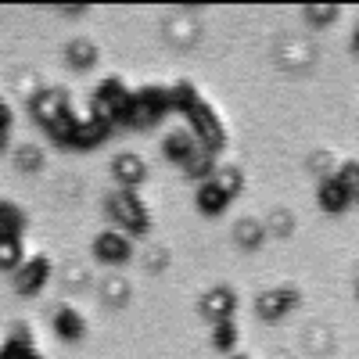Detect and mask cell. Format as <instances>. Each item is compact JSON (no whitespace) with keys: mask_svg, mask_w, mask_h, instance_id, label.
I'll list each match as a JSON object with an SVG mask.
<instances>
[{"mask_svg":"<svg viewBox=\"0 0 359 359\" xmlns=\"http://www.w3.org/2000/svg\"><path fill=\"white\" fill-rule=\"evenodd\" d=\"M187 130L198 137V144L205 147V151H212V155H219L223 147H226V126H223V118H219V111L208 104L205 97H198L187 111Z\"/></svg>","mask_w":359,"mask_h":359,"instance_id":"cell-4","label":"cell"},{"mask_svg":"<svg viewBox=\"0 0 359 359\" xmlns=\"http://www.w3.org/2000/svg\"><path fill=\"white\" fill-rule=\"evenodd\" d=\"M355 294H359V284H355Z\"/></svg>","mask_w":359,"mask_h":359,"instance_id":"cell-32","label":"cell"},{"mask_svg":"<svg viewBox=\"0 0 359 359\" xmlns=\"http://www.w3.org/2000/svg\"><path fill=\"white\" fill-rule=\"evenodd\" d=\"M230 201H233V198L216 184V176H212V180H205V184H198V191H194V208H198L201 216H208V219L219 216Z\"/></svg>","mask_w":359,"mask_h":359,"instance_id":"cell-13","label":"cell"},{"mask_svg":"<svg viewBox=\"0 0 359 359\" xmlns=\"http://www.w3.org/2000/svg\"><path fill=\"white\" fill-rule=\"evenodd\" d=\"M57 11H62V15H69V18H79V15L86 11V4H76V8H57Z\"/></svg>","mask_w":359,"mask_h":359,"instance_id":"cell-29","label":"cell"},{"mask_svg":"<svg viewBox=\"0 0 359 359\" xmlns=\"http://www.w3.org/2000/svg\"><path fill=\"white\" fill-rule=\"evenodd\" d=\"M29 111H33V118L43 130H50L54 123H62V118L72 111V104H69V94L62 86H43L29 97Z\"/></svg>","mask_w":359,"mask_h":359,"instance_id":"cell-6","label":"cell"},{"mask_svg":"<svg viewBox=\"0 0 359 359\" xmlns=\"http://www.w3.org/2000/svg\"><path fill=\"white\" fill-rule=\"evenodd\" d=\"M341 184H345V191H348V198H352V205H359V158H348V162H341V169L334 172Z\"/></svg>","mask_w":359,"mask_h":359,"instance_id":"cell-26","label":"cell"},{"mask_svg":"<svg viewBox=\"0 0 359 359\" xmlns=\"http://www.w3.org/2000/svg\"><path fill=\"white\" fill-rule=\"evenodd\" d=\"M111 176H115L118 187L137 191L144 180H147V162H144L140 155H133V151H123V155L111 158Z\"/></svg>","mask_w":359,"mask_h":359,"instance_id":"cell-11","label":"cell"},{"mask_svg":"<svg viewBox=\"0 0 359 359\" xmlns=\"http://www.w3.org/2000/svg\"><path fill=\"white\" fill-rule=\"evenodd\" d=\"M22 237H0V269L4 273H18L22 266Z\"/></svg>","mask_w":359,"mask_h":359,"instance_id":"cell-22","label":"cell"},{"mask_svg":"<svg viewBox=\"0 0 359 359\" xmlns=\"http://www.w3.org/2000/svg\"><path fill=\"white\" fill-rule=\"evenodd\" d=\"M298 306H302V291L294 284H277V287H266V291L255 294V316L262 323H280Z\"/></svg>","mask_w":359,"mask_h":359,"instance_id":"cell-5","label":"cell"},{"mask_svg":"<svg viewBox=\"0 0 359 359\" xmlns=\"http://www.w3.org/2000/svg\"><path fill=\"white\" fill-rule=\"evenodd\" d=\"M130 104H133V90L118 79V76H108L94 86L90 94V115L104 118L111 126H126V115H130Z\"/></svg>","mask_w":359,"mask_h":359,"instance_id":"cell-3","label":"cell"},{"mask_svg":"<svg viewBox=\"0 0 359 359\" xmlns=\"http://www.w3.org/2000/svg\"><path fill=\"white\" fill-rule=\"evenodd\" d=\"M79 130H83V115H76V111H69L62 123H54L50 130H47V137L57 144V147H79Z\"/></svg>","mask_w":359,"mask_h":359,"instance_id":"cell-15","label":"cell"},{"mask_svg":"<svg viewBox=\"0 0 359 359\" xmlns=\"http://www.w3.org/2000/svg\"><path fill=\"white\" fill-rule=\"evenodd\" d=\"M316 205L327 216H341V212L352 208V198H348V191H345V184L338 176H323L320 187H316Z\"/></svg>","mask_w":359,"mask_h":359,"instance_id":"cell-10","label":"cell"},{"mask_svg":"<svg viewBox=\"0 0 359 359\" xmlns=\"http://www.w3.org/2000/svg\"><path fill=\"white\" fill-rule=\"evenodd\" d=\"M133 237L130 233H123V230H101L97 237H94V259L97 262H104V266H123V262H130V255H133Z\"/></svg>","mask_w":359,"mask_h":359,"instance_id":"cell-8","label":"cell"},{"mask_svg":"<svg viewBox=\"0 0 359 359\" xmlns=\"http://www.w3.org/2000/svg\"><path fill=\"white\" fill-rule=\"evenodd\" d=\"M22 230H25V212L18 205L4 201L0 205V237H22Z\"/></svg>","mask_w":359,"mask_h":359,"instance_id":"cell-20","label":"cell"},{"mask_svg":"<svg viewBox=\"0 0 359 359\" xmlns=\"http://www.w3.org/2000/svg\"><path fill=\"white\" fill-rule=\"evenodd\" d=\"M352 54H359V25L352 29Z\"/></svg>","mask_w":359,"mask_h":359,"instance_id":"cell-30","label":"cell"},{"mask_svg":"<svg viewBox=\"0 0 359 359\" xmlns=\"http://www.w3.org/2000/svg\"><path fill=\"white\" fill-rule=\"evenodd\" d=\"M216 184H219L230 198H237V194L245 191V172L237 169V165H219V169H216Z\"/></svg>","mask_w":359,"mask_h":359,"instance_id":"cell-25","label":"cell"},{"mask_svg":"<svg viewBox=\"0 0 359 359\" xmlns=\"http://www.w3.org/2000/svg\"><path fill=\"white\" fill-rule=\"evenodd\" d=\"M97 57H101V50H97V43H90V40H72L65 47V62L76 72H90V69L97 65Z\"/></svg>","mask_w":359,"mask_h":359,"instance_id":"cell-16","label":"cell"},{"mask_svg":"<svg viewBox=\"0 0 359 359\" xmlns=\"http://www.w3.org/2000/svg\"><path fill=\"white\" fill-rule=\"evenodd\" d=\"M198 151H201V144H198V137L191 130H172V133L162 137V155L172 165H187Z\"/></svg>","mask_w":359,"mask_h":359,"instance_id":"cell-12","label":"cell"},{"mask_svg":"<svg viewBox=\"0 0 359 359\" xmlns=\"http://www.w3.org/2000/svg\"><path fill=\"white\" fill-rule=\"evenodd\" d=\"M0 359H43L33 345V338H29L25 327H18V331L4 341V352H0Z\"/></svg>","mask_w":359,"mask_h":359,"instance_id":"cell-17","label":"cell"},{"mask_svg":"<svg viewBox=\"0 0 359 359\" xmlns=\"http://www.w3.org/2000/svg\"><path fill=\"white\" fill-rule=\"evenodd\" d=\"M169 111H172L169 86L147 83V86L133 90V104H130V115H126V130H140V133H144V130L158 126Z\"/></svg>","mask_w":359,"mask_h":359,"instance_id":"cell-2","label":"cell"},{"mask_svg":"<svg viewBox=\"0 0 359 359\" xmlns=\"http://www.w3.org/2000/svg\"><path fill=\"white\" fill-rule=\"evenodd\" d=\"M338 15H341L338 4H302V18L309 25H331V22H338Z\"/></svg>","mask_w":359,"mask_h":359,"instance_id":"cell-24","label":"cell"},{"mask_svg":"<svg viewBox=\"0 0 359 359\" xmlns=\"http://www.w3.org/2000/svg\"><path fill=\"white\" fill-rule=\"evenodd\" d=\"M233 237H237V245H241V248L255 252V248H262V241H266V226H262L259 219H241V223L233 226Z\"/></svg>","mask_w":359,"mask_h":359,"instance_id":"cell-19","label":"cell"},{"mask_svg":"<svg viewBox=\"0 0 359 359\" xmlns=\"http://www.w3.org/2000/svg\"><path fill=\"white\" fill-rule=\"evenodd\" d=\"M104 212L111 216V223L118 230L130 233V237H147L151 233V208H147L144 198L137 191H130V187L111 191L108 201H104Z\"/></svg>","mask_w":359,"mask_h":359,"instance_id":"cell-1","label":"cell"},{"mask_svg":"<svg viewBox=\"0 0 359 359\" xmlns=\"http://www.w3.org/2000/svg\"><path fill=\"white\" fill-rule=\"evenodd\" d=\"M8 137H11V108L0 104V144L8 147Z\"/></svg>","mask_w":359,"mask_h":359,"instance_id":"cell-28","label":"cell"},{"mask_svg":"<svg viewBox=\"0 0 359 359\" xmlns=\"http://www.w3.org/2000/svg\"><path fill=\"white\" fill-rule=\"evenodd\" d=\"M15 162H18L22 169H29V172H36V169H43V155L36 151L33 144H25V147H15Z\"/></svg>","mask_w":359,"mask_h":359,"instance_id":"cell-27","label":"cell"},{"mask_svg":"<svg viewBox=\"0 0 359 359\" xmlns=\"http://www.w3.org/2000/svg\"><path fill=\"white\" fill-rule=\"evenodd\" d=\"M50 331L62 338V341H79L86 334V320H83L79 309L62 306V309H54V316H50Z\"/></svg>","mask_w":359,"mask_h":359,"instance_id":"cell-14","label":"cell"},{"mask_svg":"<svg viewBox=\"0 0 359 359\" xmlns=\"http://www.w3.org/2000/svg\"><path fill=\"white\" fill-rule=\"evenodd\" d=\"M216 169H219V165H216V155H212V151H205V147H201V151L184 165L187 180H194V184H205V180H212V176H216Z\"/></svg>","mask_w":359,"mask_h":359,"instance_id":"cell-18","label":"cell"},{"mask_svg":"<svg viewBox=\"0 0 359 359\" xmlns=\"http://www.w3.org/2000/svg\"><path fill=\"white\" fill-rule=\"evenodd\" d=\"M101 294H104L108 306H126V302H130V280L118 277V273H111V277L101 280Z\"/></svg>","mask_w":359,"mask_h":359,"instance_id":"cell-21","label":"cell"},{"mask_svg":"<svg viewBox=\"0 0 359 359\" xmlns=\"http://www.w3.org/2000/svg\"><path fill=\"white\" fill-rule=\"evenodd\" d=\"M230 359H248V355H230Z\"/></svg>","mask_w":359,"mask_h":359,"instance_id":"cell-31","label":"cell"},{"mask_svg":"<svg viewBox=\"0 0 359 359\" xmlns=\"http://www.w3.org/2000/svg\"><path fill=\"white\" fill-rule=\"evenodd\" d=\"M212 348L230 355L237 348V323L233 320H223V323H212Z\"/></svg>","mask_w":359,"mask_h":359,"instance_id":"cell-23","label":"cell"},{"mask_svg":"<svg viewBox=\"0 0 359 359\" xmlns=\"http://www.w3.org/2000/svg\"><path fill=\"white\" fill-rule=\"evenodd\" d=\"M198 313H201L208 323L233 320V313H237V294H233V287H226V284L208 287V291L198 298Z\"/></svg>","mask_w":359,"mask_h":359,"instance_id":"cell-9","label":"cell"},{"mask_svg":"<svg viewBox=\"0 0 359 359\" xmlns=\"http://www.w3.org/2000/svg\"><path fill=\"white\" fill-rule=\"evenodd\" d=\"M50 259L47 255H33V259H25L22 266H18V273H11V287H15V294H22V298H33V294H40L43 287H47V280H50Z\"/></svg>","mask_w":359,"mask_h":359,"instance_id":"cell-7","label":"cell"}]
</instances>
